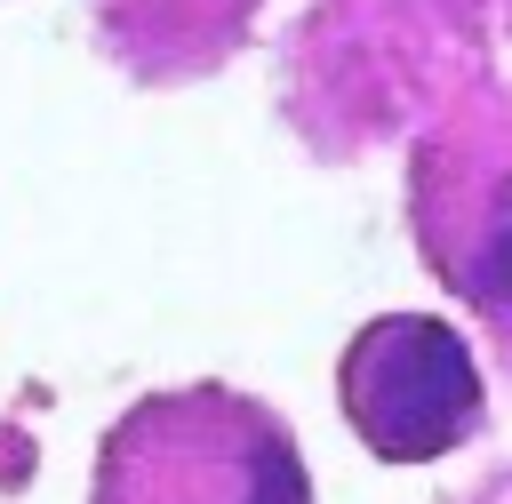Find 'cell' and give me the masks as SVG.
Listing matches in <instances>:
<instances>
[{"label":"cell","instance_id":"7a4b0ae2","mask_svg":"<svg viewBox=\"0 0 512 504\" xmlns=\"http://www.w3.org/2000/svg\"><path fill=\"white\" fill-rule=\"evenodd\" d=\"M344 408H352L360 440L392 464H424V456L456 448L480 416V376H472L464 336L424 312L376 320L344 360Z\"/></svg>","mask_w":512,"mask_h":504},{"label":"cell","instance_id":"6da1fadb","mask_svg":"<svg viewBox=\"0 0 512 504\" xmlns=\"http://www.w3.org/2000/svg\"><path fill=\"white\" fill-rule=\"evenodd\" d=\"M104 504H304V472L240 400H152L112 440Z\"/></svg>","mask_w":512,"mask_h":504},{"label":"cell","instance_id":"3957f363","mask_svg":"<svg viewBox=\"0 0 512 504\" xmlns=\"http://www.w3.org/2000/svg\"><path fill=\"white\" fill-rule=\"evenodd\" d=\"M472 288H480L496 312H512V200H504V216L488 224V240H480V256H472Z\"/></svg>","mask_w":512,"mask_h":504}]
</instances>
